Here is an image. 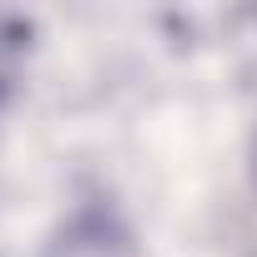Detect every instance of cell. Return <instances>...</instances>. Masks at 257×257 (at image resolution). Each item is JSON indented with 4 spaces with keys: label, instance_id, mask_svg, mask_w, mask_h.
<instances>
[{
    "label": "cell",
    "instance_id": "obj_1",
    "mask_svg": "<svg viewBox=\"0 0 257 257\" xmlns=\"http://www.w3.org/2000/svg\"><path fill=\"white\" fill-rule=\"evenodd\" d=\"M26 21H16V16H0V96L11 91V81H16V66H21V56H26Z\"/></svg>",
    "mask_w": 257,
    "mask_h": 257
},
{
    "label": "cell",
    "instance_id": "obj_2",
    "mask_svg": "<svg viewBox=\"0 0 257 257\" xmlns=\"http://www.w3.org/2000/svg\"><path fill=\"white\" fill-rule=\"evenodd\" d=\"M252 172H257V152H252Z\"/></svg>",
    "mask_w": 257,
    "mask_h": 257
}]
</instances>
